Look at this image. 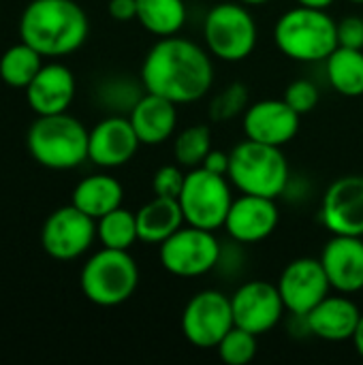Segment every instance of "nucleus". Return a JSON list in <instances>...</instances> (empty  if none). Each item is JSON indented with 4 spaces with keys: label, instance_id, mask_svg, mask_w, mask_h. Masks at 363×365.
I'll use <instances>...</instances> for the list:
<instances>
[{
    "label": "nucleus",
    "instance_id": "f257e3e1",
    "mask_svg": "<svg viewBox=\"0 0 363 365\" xmlns=\"http://www.w3.org/2000/svg\"><path fill=\"white\" fill-rule=\"evenodd\" d=\"M214 83V66L205 49L182 36L160 38L145 56L141 86L145 92L186 105L203 98Z\"/></svg>",
    "mask_w": 363,
    "mask_h": 365
},
{
    "label": "nucleus",
    "instance_id": "f03ea898",
    "mask_svg": "<svg viewBox=\"0 0 363 365\" xmlns=\"http://www.w3.org/2000/svg\"><path fill=\"white\" fill-rule=\"evenodd\" d=\"M90 32L86 11L75 0H32L19 17V41L43 58L77 51Z\"/></svg>",
    "mask_w": 363,
    "mask_h": 365
},
{
    "label": "nucleus",
    "instance_id": "7ed1b4c3",
    "mask_svg": "<svg viewBox=\"0 0 363 365\" xmlns=\"http://www.w3.org/2000/svg\"><path fill=\"white\" fill-rule=\"evenodd\" d=\"M90 130L73 115H36L26 135L30 156L45 169L68 171L88 160Z\"/></svg>",
    "mask_w": 363,
    "mask_h": 365
},
{
    "label": "nucleus",
    "instance_id": "20e7f679",
    "mask_svg": "<svg viewBox=\"0 0 363 365\" xmlns=\"http://www.w3.org/2000/svg\"><path fill=\"white\" fill-rule=\"evenodd\" d=\"M338 21L327 15V9L295 6L287 11L274 28L278 49L297 62H321L338 47Z\"/></svg>",
    "mask_w": 363,
    "mask_h": 365
},
{
    "label": "nucleus",
    "instance_id": "39448f33",
    "mask_svg": "<svg viewBox=\"0 0 363 365\" xmlns=\"http://www.w3.org/2000/svg\"><path fill=\"white\" fill-rule=\"evenodd\" d=\"M227 175L244 195L278 199L289 184V163L280 148L246 139L231 150Z\"/></svg>",
    "mask_w": 363,
    "mask_h": 365
},
{
    "label": "nucleus",
    "instance_id": "423d86ee",
    "mask_svg": "<svg viewBox=\"0 0 363 365\" xmlns=\"http://www.w3.org/2000/svg\"><path fill=\"white\" fill-rule=\"evenodd\" d=\"M139 284V267L128 250L105 248L92 255L79 274V287L88 302L113 308L133 297Z\"/></svg>",
    "mask_w": 363,
    "mask_h": 365
},
{
    "label": "nucleus",
    "instance_id": "0eeeda50",
    "mask_svg": "<svg viewBox=\"0 0 363 365\" xmlns=\"http://www.w3.org/2000/svg\"><path fill=\"white\" fill-rule=\"evenodd\" d=\"M203 36L212 56L225 62H242L255 51L257 24L244 2H220L205 15Z\"/></svg>",
    "mask_w": 363,
    "mask_h": 365
},
{
    "label": "nucleus",
    "instance_id": "6e6552de",
    "mask_svg": "<svg viewBox=\"0 0 363 365\" xmlns=\"http://www.w3.org/2000/svg\"><path fill=\"white\" fill-rule=\"evenodd\" d=\"M186 225L216 231L225 227L233 197L225 175L195 167L186 173L184 188L178 197Z\"/></svg>",
    "mask_w": 363,
    "mask_h": 365
},
{
    "label": "nucleus",
    "instance_id": "1a4fd4ad",
    "mask_svg": "<svg viewBox=\"0 0 363 365\" xmlns=\"http://www.w3.org/2000/svg\"><path fill=\"white\" fill-rule=\"evenodd\" d=\"M163 267L178 278H197L212 272L223 257L214 231L199 227H182L160 244Z\"/></svg>",
    "mask_w": 363,
    "mask_h": 365
},
{
    "label": "nucleus",
    "instance_id": "9d476101",
    "mask_svg": "<svg viewBox=\"0 0 363 365\" xmlns=\"http://www.w3.org/2000/svg\"><path fill=\"white\" fill-rule=\"evenodd\" d=\"M233 327L231 297L214 289L193 295L182 312V334L197 349H216Z\"/></svg>",
    "mask_w": 363,
    "mask_h": 365
},
{
    "label": "nucleus",
    "instance_id": "9b49d317",
    "mask_svg": "<svg viewBox=\"0 0 363 365\" xmlns=\"http://www.w3.org/2000/svg\"><path fill=\"white\" fill-rule=\"evenodd\" d=\"M96 237V220L79 207L64 205L53 210L41 229V246L56 261H73L88 252Z\"/></svg>",
    "mask_w": 363,
    "mask_h": 365
},
{
    "label": "nucleus",
    "instance_id": "f8f14e48",
    "mask_svg": "<svg viewBox=\"0 0 363 365\" xmlns=\"http://www.w3.org/2000/svg\"><path fill=\"white\" fill-rule=\"evenodd\" d=\"M231 308L235 325L255 336L272 331L287 310L278 284L267 280H250L242 284L231 297Z\"/></svg>",
    "mask_w": 363,
    "mask_h": 365
},
{
    "label": "nucleus",
    "instance_id": "ddd939ff",
    "mask_svg": "<svg viewBox=\"0 0 363 365\" xmlns=\"http://www.w3.org/2000/svg\"><path fill=\"white\" fill-rule=\"evenodd\" d=\"M329 289L332 284L321 259L310 257L291 261L282 269L278 280V291L282 295L285 308L295 317H306L329 295Z\"/></svg>",
    "mask_w": 363,
    "mask_h": 365
},
{
    "label": "nucleus",
    "instance_id": "4468645a",
    "mask_svg": "<svg viewBox=\"0 0 363 365\" xmlns=\"http://www.w3.org/2000/svg\"><path fill=\"white\" fill-rule=\"evenodd\" d=\"M321 220L332 235L363 237V175L338 178L327 188Z\"/></svg>",
    "mask_w": 363,
    "mask_h": 365
},
{
    "label": "nucleus",
    "instance_id": "2eb2a0df",
    "mask_svg": "<svg viewBox=\"0 0 363 365\" xmlns=\"http://www.w3.org/2000/svg\"><path fill=\"white\" fill-rule=\"evenodd\" d=\"M300 120L302 115L285 98H265L244 111V133L246 139L282 148L300 133Z\"/></svg>",
    "mask_w": 363,
    "mask_h": 365
},
{
    "label": "nucleus",
    "instance_id": "dca6fc26",
    "mask_svg": "<svg viewBox=\"0 0 363 365\" xmlns=\"http://www.w3.org/2000/svg\"><path fill=\"white\" fill-rule=\"evenodd\" d=\"M278 220L280 212L276 199L242 192V197L231 203L225 229L237 244H259L276 231Z\"/></svg>",
    "mask_w": 363,
    "mask_h": 365
},
{
    "label": "nucleus",
    "instance_id": "f3484780",
    "mask_svg": "<svg viewBox=\"0 0 363 365\" xmlns=\"http://www.w3.org/2000/svg\"><path fill=\"white\" fill-rule=\"evenodd\" d=\"M139 143L128 115H109L90 130L88 158L105 169L122 167L135 156Z\"/></svg>",
    "mask_w": 363,
    "mask_h": 365
},
{
    "label": "nucleus",
    "instance_id": "a211bd4d",
    "mask_svg": "<svg viewBox=\"0 0 363 365\" xmlns=\"http://www.w3.org/2000/svg\"><path fill=\"white\" fill-rule=\"evenodd\" d=\"M332 289L353 295L363 289V237L334 235L321 255Z\"/></svg>",
    "mask_w": 363,
    "mask_h": 365
},
{
    "label": "nucleus",
    "instance_id": "6ab92c4d",
    "mask_svg": "<svg viewBox=\"0 0 363 365\" xmlns=\"http://www.w3.org/2000/svg\"><path fill=\"white\" fill-rule=\"evenodd\" d=\"M75 75L60 62L43 64L26 88V101L36 115L64 113L75 98Z\"/></svg>",
    "mask_w": 363,
    "mask_h": 365
},
{
    "label": "nucleus",
    "instance_id": "aec40b11",
    "mask_svg": "<svg viewBox=\"0 0 363 365\" xmlns=\"http://www.w3.org/2000/svg\"><path fill=\"white\" fill-rule=\"evenodd\" d=\"M359 308L349 297H332L327 295L319 306H315L306 317V331L327 342H344L351 340L355 327L359 323Z\"/></svg>",
    "mask_w": 363,
    "mask_h": 365
},
{
    "label": "nucleus",
    "instance_id": "412c9836",
    "mask_svg": "<svg viewBox=\"0 0 363 365\" xmlns=\"http://www.w3.org/2000/svg\"><path fill=\"white\" fill-rule=\"evenodd\" d=\"M178 105L165 96L145 92L128 113V120L143 145L165 143L178 126Z\"/></svg>",
    "mask_w": 363,
    "mask_h": 365
},
{
    "label": "nucleus",
    "instance_id": "4be33fe9",
    "mask_svg": "<svg viewBox=\"0 0 363 365\" xmlns=\"http://www.w3.org/2000/svg\"><path fill=\"white\" fill-rule=\"evenodd\" d=\"M135 216H137L139 240L145 244L160 246L167 237H171L178 229H182L186 225L180 201L169 199V197L154 195V199L148 201Z\"/></svg>",
    "mask_w": 363,
    "mask_h": 365
},
{
    "label": "nucleus",
    "instance_id": "5701e85b",
    "mask_svg": "<svg viewBox=\"0 0 363 365\" xmlns=\"http://www.w3.org/2000/svg\"><path fill=\"white\" fill-rule=\"evenodd\" d=\"M122 199H124L122 184L116 178L107 175V173H96V175L83 178L75 186L71 203L75 207H79L83 214H88L94 220H98L105 214H109L116 207H120Z\"/></svg>",
    "mask_w": 363,
    "mask_h": 365
},
{
    "label": "nucleus",
    "instance_id": "b1692460",
    "mask_svg": "<svg viewBox=\"0 0 363 365\" xmlns=\"http://www.w3.org/2000/svg\"><path fill=\"white\" fill-rule=\"evenodd\" d=\"M325 64L327 79L338 94L349 98L363 96V49L338 45L329 53Z\"/></svg>",
    "mask_w": 363,
    "mask_h": 365
},
{
    "label": "nucleus",
    "instance_id": "393cba45",
    "mask_svg": "<svg viewBox=\"0 0 363 365\" xmlns=\"http://www.w3.org/2000/svg\"><path fill=\"white\" fill-rule=\"evenodd\" d=\"M137 19L160 38L173 36L186 24V4L184 0H137Z\"/></svg>",
    "mask_w": 363,
    "mask_h": 365
},
{
    "label": "nucleus",
    "instance_id": "a878e982",
    "mask_svg": "<svg viewBox=\"0 0 363 365\" xmlns=\"http://www.w3.org/2000/svg\"><path fill=\"white\" fill-rule=\"evenodd\" d=\"M43 66V56L30 47L28 43L19 41L11 45L0 56V79L11 88H28V83L36 77Z\"/></svg>",
    "mask_w": 363,
    "mask_h": 365
},
{
    "label": "nucleus",
    "instance_id": "bb28decb",
    "mask_svg": "<svg viewBox=\"0 0 363 365\" xmlns=\"http://www.w3.org/2000/svg\"><path fill=\"white\" fill-rule=\"evenodd\" d=\"M96 237L105 248L128 250L137 240V216L122 205L96 220Z\"/></svg>",
    "mask_w": 363,
    "mask_h": 365
},
{
    "label": "nucleus",
    "instance_id": "cd10ccee",
    "mask_svg": "<svg viewBox=\"0 0 363 365\" xmlns=\"http://www.w3.org/2000/svg\"><path fill=\"white\" fill-rule=\"evenodd\" d=\"M212 150V133L205 124L184 128L173 141V156L182 167H201L208 152Z\"/></svg>",
    "mask_w": 363,
    "mask_h": 365
},
{
    "label": "nucleus",
    "instance_id": "c85d7f7f",
    "mask_svg": "<svg viewBox=\"0 0 363 365\" xmlns=\"http://www.w3.org/2000/svg\"><path fill=\"white\" fill-rule=\"evenodd\" d=\"M218 357L229 365H246L250 364L257 355V336L242 329L233 327L216 346Z\"/></svg>",
    "mask_w": 363,
    "mask_h": 365
},
{
    "label": "nucleus",
    "instance_id": "c756f323",
    "mask_svg": "<svg viewBox=\"0 0 363 365\" xmlns=\"http://www.w3.org/2000/svg\"><path fill=\"white\" fill-rule=\"evenodd\" d=\"M248 90L244 83H231L223 92H218L210 103V118L214 122H227L246 111Z\"/></svg>",
    "mask_w": 363,
    "mask_h": 365
},
{
    "label": "nucleus",
    "instance_id": "7c9ffc66",
    "mask_svg": "<svg viewBox=\"0 0 363 365\" xmlns=\"http://www.w3.org/2000/svg\"><path fill=\"white\" fill-rule=\"evenodd\" d=\"M285 101L300 115H306V113H310L317 107V103H319V90H317V86L312 81L297 79V81L289 83V88L285 92Z\"/></svg>",
    "mask_w": 363,
    "mask_h": 365
},
{
    "label": "nucleus",
    "instance_id": "2f4dec72",
    "mask_svg": "<svg viewBox=\"0 0 363 365\" xmlns=\"http://www.w3.org/2000/svg\"><path fill=\"white\" fill-rule=\"evenodd\" d=\"M184 180H186V173H182L180 167H175V165H163L152 175V190H154L156 197L178 199L180 192H182V188H184Z\"/></svg>",
    "mask_w": 363,
    "mask_h": 365
},
{
    "label": "nucleus",
    "instance_id": "473e14b6",
    "mask_svg": "<svg viewBox=\"0 0 363 365\" xmlns=\"http://www.w3.org/2000/svg\"><path fill=\"white\" fill-rule=\"evenodd\" d=\"M336 26H338V45L363 49V17L349 15Z\"/></svg>",
    "mask_w": 363,
    "mask_h": 365
},
{
    "label": "nucleus",
    "instance_id": "72a5a7b5",
    "mask_svg": "<svg viewBox=\"0 0 363 365\" xmlns=\"http://www.w3.org/2000/svg\"><path fill=\"white\" fill-rule=\"evenodd\" d=\"M131 88H137V86H135L133 81H128V79L109 81V83L103 88V98H105L111 107H116V111H131V107L126 105V101L120 98V92H126V90H131Z\"/></svg>",
    "mask_w": 363,
    "mask_h": 365
},
{
    "label": "nucleus",
    "instance_id": "f704fd0d",
    "mask_svg": "<svg viewBox=\"0 0 363 365\" xmlns=\"http://www.w3.org/2000/svg\"><path fill=\"white\" fill-rule=\"evenodd\" d=\"M109 15L116 21L137 19V0H109Z\"/></svg>",
    "mask_w": 363,
    "mask_h": 365
},
{
    "label": "nucleus",
    "instance_id": "c9c22d12",
    "mask_svg": "<svg viewBox=\"0 0 363 365\" xmlns=\"http://www.w3.org/2000/svg\"><path fill=\"white\" fill-rule=\"evenodd\" d=\"M201 167L208 169V171H212V173L227 175L229 173V154H225L220 150H210Z\"/></svg>",
    "mask_w": 363,
    "mask_h": 365
},
{
    "label": "nucleus",
    "instance_id": "e433bc0d",
    "mask_svg": "<svg viewBox=\"0 0 363 365\" xmlns=\"http://www.w3.org/2000/svg\"><path fill=\"white\" fill-rule=\"evenodd\" d=\"M353 344H355V351H357V355L363 359V314L359 317V323H357V327H355V334H353Z\"/></svg>",
    "mask_w": 363,
    "mask_h": 365
},
{
    "label": "nucleus",
    "instance_id": "4c0bfd02",
    "mask_svg": "<svg viewBox=\"0 0 363 365\" xmlns=\"http://www.w3.org/2000/svg\"><path fill=\"white\" fill-rule=\"evenodd\" d=\"M302 6H312V9H327L329 4H334V0H295Z\"/></svg>",
    "mask_w": 363,
    "mask_h": 365
},
{
    "label": "nucleus",
    "instance_id": "58836bf2",
    "mask_svg": "<svg viewBox=\"0 0 363 365\" xmlns=\"http://www.w3.org/2000/svg\"><path fill=\"white\" fill-rule=\"evenodd\" d=\"M240 2H244V4H265L270 0H240Z\"/></svg>",
    "mask_w": 363,
    "mask_h": 365
},
{
    "label": "nucleus",
    "instance_id": "ea45409f",
    "mask_svg": "<svg viewBox=\"0 0 363 365\" xmlns=\"http://www.w3.org/2000/svg\"><path fill=\"white\" fill-rule=\"evenodd\" d=\"M351 2H363V0H351Z\"/></svg>",
    "mask_w": 363,
    "mask_h": 365
}]
</instances>
